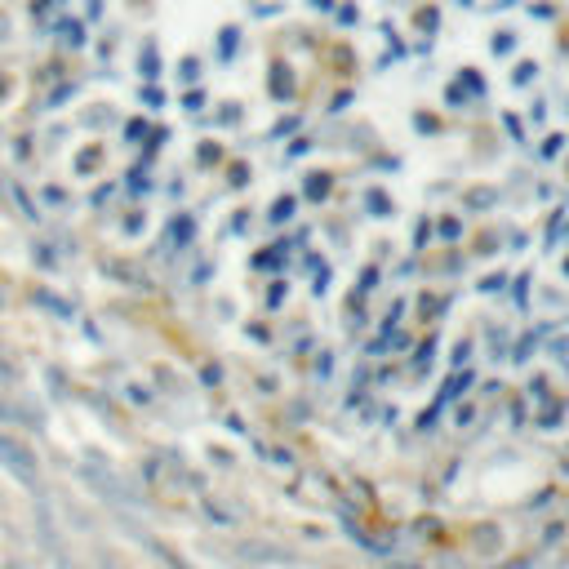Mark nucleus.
Listing matches in <instances>:
<instances>
[{
  "instance_id": "f257e3e1",
  "label": "nucleus",
  "mask_w": 569,
  "mask_h": 569,
  "mask_svg": "<svg viewBox=\"0 0 569 569\" xmlns=\"http://www.w3.org/2000/svg\"><path fill=\"white\" fill-rule=\"evenodd\" d=\"M245 565H289L294 556L285 552V547H272V543H263V539H249V543H236L231 547Z\"/></svg>"
},
{
  "instance_id": "f03ea898",
  "label": "nucleus",
  "mask_w": 569,
  "mask_h": 569,
  "mask_svg": "<svg viewBox=\"0 0 569 569\" xmlns=\"http://www.w3.org/2000/svg\"><path fill=\"white\" fill-rule=\"evenodd\" d=\"M0 458H4V467H9L22 485H36V458H31L27 445H18V441L0 436Z\"/></svg>"
}]
</instances>
